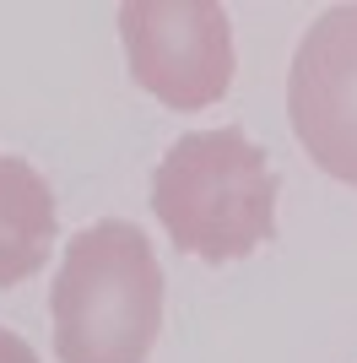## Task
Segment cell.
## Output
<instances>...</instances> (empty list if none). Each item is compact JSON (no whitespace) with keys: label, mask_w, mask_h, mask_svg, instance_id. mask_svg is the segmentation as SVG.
<instances>
[{"label":"cell","mask_w":357,"mask_h":363,"mask_svg":"<svg viewBox=\"0 0 357 363\" xmlns=\"http://www.w3.org/2000/svg\"><path fill=\"white\" fill-rule=\"evenodd\" d=\"M49 309L60 363H147L163 331V266L147 233L119 217L81 228L65 244Z\"/></svg>","instance_id":"6da1fadb"},{"label":"cell","mask_w":357,"mask_h":363,"mask_svg":"<svg viewBox=\"0 0 357 363\" xmlns=\"http://www.w3.org/2000/svg\"><path fill=\"white\" fill-rule=\"evenodd\" d=\"M152 212L184 255L244 260L276 239V168L238 125L195 130L152 174Z\"/></svg>","instance_id":"7a4b0ae2"},{"label":"cell","mask_w":357,"mask_h":363,"mask_svg":"<svg viewBox=\"0 0 357 363\" xmlns=\"http://www.w3.org/2000/svg\"><path fill=\"white\" fill-rule=\"evenodd\" d=\"M119 33L135 87L168 108H206L233 82V28L217 0H130Z\"/></svg>","instance_id":"3957f363"},{"label":"cell","mask_w":357,"mask_h":363,"mask_svg":"<svg viewBox=\"0 0 357 363\" xmlns=\"http://www.w3.org/2000/svg\"><path fill=\"white\" fill-rule=\"evenodd\" d=\"M293 136L330 179L357 184V6H330L287 76Z\"/></svg>","instance_id":"277c9868"},{"label":"cell","mask_w":357,"mask_h":363,"mask_svg":"<svg viewBox=\"0 0 357 363\" xmlns=\"http://www.w3.org/2000/svg\"><path fill=\"white\" fill-rule=\"evenodd\" d=\"M55 244V196L44 174L0 152V288H16L44 272Z\"/></svg>","instance_id":"5b68a950"},{"label":"cell","mask_w":357,"mask_h":363,"mask_svg":"<svg viewBox=\"0 0 357 363\" xmlns=\"http://www.w3.org/2000/svg\"><path fill=\"white\" fill-rule=\"evenodd\" d=\"M0 363H38V352L22 342V336H11V331H0Z\"/></svg>","instance_id":"8992f818"}]
</instances>
